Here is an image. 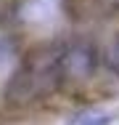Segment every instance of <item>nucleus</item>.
<instances>
[{"mask_svg": "<svg viewBox=\"0 0 119 125\" xmlns=\"http://www.w3.org/2000/svg\"><path fill=\"white\" fill-rule=\"evenodd\" d=\"M111 112H106V109H82V112H77L74 117H69V123L66 125H111Z\"/></svg>", "mask_w": 119, "mask_h": 125, "instance_id": "obj_3", "label": "nucleus"}, {"mask_svg": "<svg viewBox=\"0 0 119 125\" xmlns=\"http://www.w3.org/2000/svg\"><path fill=\"white\" fill-rule=\"evenodd\" d=\"M64 80L61 72V48H48L29 56L21 67L11 75L5 85V99L11 104H29V101L48 99Z\"/></svg>", "mask_w": 119, "mask_h": 125, "instance_id": "obj_1", "label": "nucleus"}, {"mask_svg": "<svg viewBox=\"0 0 119 125\" xmlns=\"http://www.w3.org/2000/svg\"><path fill=\"white\" fill-rule=\"evenodd\" d=\"M101 61H103L106 69H111V72H117V75H119V37H117V40H111L106 48L101 51Z\"/></svg>", "mask_w": 119, "mask_h": 125, "instance_id": "obj_4", "label": "nucleus"}, {"mask_svg": "<svg viewBox=\"0 0 119 125\" xmlns=\"http://www.w3.org/2000/svg\"><path fill=\"white\" fill-rule=\"evenodd\" d=\"M95 67V48L87 43H74L61 48V72L64 77H87Z\"/></svg>", "mask_w": 119, "mask_h": 125, "instance_id": "obj_2", "label": "nucleus"}]
</instances>
